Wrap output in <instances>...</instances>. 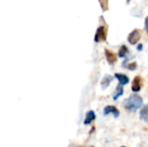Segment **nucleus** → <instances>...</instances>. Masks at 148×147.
<instances>
[{
    "instance_id": "nucleus-16",
    "label": "nucleus",
    "mask_w": 148,
    "mask_h": 147,
    "mask_svg": "<svg viewBox=\"0 0 148 147\" xmlns=\"http://www.w3.org/2000/svg\"><path fill=\"white\" fill-rule=\"evenodd\" d=\"M142 48H143V45H142L141 43H140V44L138 45V47H137V49L140 50V51H141V50H142Z\"/></svg>"
},
{
    "instance_id": "nucleus-19",
    "label": "nucleus",
    "mask_w": 148,
    "mask_h": 147,
    "mask_svg": "<svg viewBox=\"0 0 148 147\" xmlns=\"http://www.w3.org/2000/svg\"><path fill=\"white\" fill-rule=\"evenodd\" d=\"M121 147H126V146H121Z\"/></svg>"
},
{
    "instance_id": "nucleus-12",
    "label": "nucleus",
    "mask_w": 148,
    "mask_h": 147,
    "mask_svg": "<svg viewBox=\"0 0 148 147\" xmlns=\"http://www.w3.org/2000/svg\"><path fill=\"white\" fill-rule=\"evenodd\" d=\"M127 53H128V48L126 45H121L118 52V56L121 58H123L127 55Z\"/></svg>"
},
{
    "instance_id": "nucleus-7",
    "label": "nucleus",
    "mask_w": 148,
    "mask_h": 147,
    "mask_svg": "<svg viewBox=\"0 0 148 147\" xmlns=\"http://www.w3.org/2000/svg\"><path fill=\"white\" fill-rule=\"evenodd\" d=\"M114 80V77L112 76V75H106L104 77H103V79L101 80V88L104 90V89H106V88H108V86L110 85V83H111V81Z\"/></svg>"
},
{
    "instance_id": "nucleus-1",
    "label": "nucleus",
    "mask_w": 148,
    "mask_h": 147,
    "mask_svg": "<svg viewBox=\"0 0 148 147\" xmlns=\"http://www.w3.org/2000/svg\"><path fill=\"white\" fill-rule=\"evenodd\" d=\"M143 104V99L138 94H131L123 101V107L129 112H136Z\"/></svg>"
},
{
    "instance_id": "nucleus-9",
    "label": "nucleus",
    "mask_w": 148,
    "mask_h": 147,
    "mask_svg": "<svg viewBox=\"0 0 148 147\" xmlns=\"http://www.w3.org/2000/svg\"><path fill=\"white\" fill-rule=\"evenodd\" d=\"M95 120V112L93 110H90V111L87 112V113H86V117H85V120H84V125L85 126L89 125Z\"/></svg>"
},
{
    "instance_id": "nucleus-6",
    "label": "nucleus",
    "mask_w": 148,
    "mask_h": 147,
    "mask_svg": "<svg viewBox=\"0 0 148 147\" xmlns=\"http://www.w3.org/2000/svg\"><path fill=\"white\" fill-rule=\"evenodd\" d=\"M105 55H106V59L109 64H114L117 61L116 54L114 53L113 51L109 50L108 49H105Z\"/></svg>"
},
{
    "instance_id": "nucleus-5",
    "label": "nucleus",
    "mask_w": 148,
    "mask_h": 147,
    "mask_svg": "<svg viewBox=\"0 0 148 147\" xmlns=\"http://www.w3.org/2000/svg\"><path fill=\"white\" fill-rule=\"evenodd\" d=\"M110 113L113 114L114 118H118L120 116V111L118 110V108H116L114 106H106L103 110V114L107 116Z\"/></svg>"
},
{
    "instance_id": "nucleus-4",
    "label": "nucleus",
    "mask_w": 148,
    "mask_h": 147,
    "mask_svg": "<svg viewBox=\"0 0 148 147\" xmlns=\"http://www.w3.org/2000/svg\"><path fill=\"white\" fill-rule=\"evenodd\" d=\"M142 84H143L142 78L140 75L135 76L132 82V91H134V93L140 91V89L142 88Z\"/></svg>"
},
{
    "instance_id": "nucleus-8",
    "label": "nucleus",
    "mask_w": 148,
    "mask_h": 147,
    "mask_svg": "<svg viewBox=\"0 0 148 147\" xmlns=\"http://www.w3.org/2000/svg\"><path fill=\"white\" fill-rule=\"evenodd\" d=\"M114 77L119 81V84L124 86V85H127L128 82H129V78L126 75H123V74H120V73H116L114 75Z\"/></svg>"
},
{
    "instance_id": "nucleus-15",
    "label": "nucleus",
    "mask_w": 148,
    "mask_h": 147,
    "mask_svg": "<svg viewBox=\"0 0 148 147\" xmlns=\"http://www.w3.org/2000/svg\"><path fill=\"white\" fill-rule=\"evenodd\" d=\"M145 29L148 34V16L145 18Z\"/></svg>"
},
{
    "instance_id": "nucleus-3",
    "label": "nucleus",
    "mask_w": 148,
    "mask_h": 147,
    "mask_svg": "<svg viewBox=\"0 0 148 147\" xmlns=\"http://www.w3.org/2000/svg\"><path fill=\"white\" fill-rule=\"evenodd\" d=\"M141 37V30L139 29H134L127 36V41L130 44L135 45Z\"/></svg>"
},
{
    "instance_id": "nucleus-10",
    "label": "nucleus",
    "mask_w": 148,
    "mask_h": 147,
    "mask_svg": "<svg viewBox=\"0 0 148 147\" xmlns=\"http://www.w3.org/2000/svg\"><path fill=\"white\" fill-rule=\"evenodd\" d=\"M140 119L148 124V104L146 105L140 112Z\"/></svg>"
},
{
    "instance_id": "nucleus-13",
    "label": "nucleus",
    "mask_w": 148,
    "mask_h": 147,
    "mask_svg": "<svg viewBox=\"0 0 148 147\" xmlns=\"http://www.w3.org/2000/svg\"><path fill=\"white\" fill-rule=\"evenodd\" d=\"M127 68H128L129 70H135L137 68V63L135 62H132V63H129L127 67Z\"/></svg>"
},
{
    "instance_id": "nucleus-11",
    "label": "nucleus",
    "mask_w": 148,
    "mask_h": 147,
    "mask_svg": "<svg viewBox=\"0 0 148 147\" xmlns=\"http://www.w3.org/2000/svg\"><path fill=\"white\" fill-rule=\"evenodd\" d=\"M124 93V89H123V87L122 85L119 84L117 87H116V89H115V93L114 94V101H116L120 96H121Z\"/></svg>"
},
{
    "instance_id": "nucleus-17",
    "label": "nucleus",
    "mask_w": 148,
    "mask_h": 147,
    "mask_svg": "<svg viewBox=\"0 0 148 147\" xmlns=\"http://www.w3.org/2000/svg\"><path fill=\"white\" fill-rule=\"evenodd\" d=\"M129 2H130V0H127V3H128Z\"/></svg>"
},
{
    "instance_id": "nucleus-14",
    "label": "nucleus",
    "mask_w": 148,
    "mask_h": 147,
    "mask_svg": "<svg viewBox=\"0 0 148 147\" xmlns=\"http://www.w3.org/2000/svg\"><path fill=\"white\" fill-rule=\"evenodd\" d=\"M108 0H100V3H101V8L103 10H108Z\"/></svg>"
},
{
    "instance_id": "nucleus-18",
    "label": "nucleus",
    "mask_w": 148,
    "mask_h": 147,
    "mask_svg": "<svg viewBox=\"0 0 148 147\" xmlns=\"http://www.w3.org/2000/svg\"><path fill=\"white\" fill-rule=\"evenodd\" d=\"M80 147H84V146H80Z\"/></svg>"
},
{
    "instance_id": "nucleus-2",
    "label": "nucleus",
    "mask_w": 148,
    "mask_h": 147,
    "mask_svg": "<svg viewBox=\"0 0 148 147\" xmlns=\"http://www.w3.org/2000/svg\"><path fill=\"white\" fill-rule=\"evenodd\" d=\"M106 39H107V29L105 26L101 25L96 29L95 36V42H100L102 41H106Z\"/></svg>"
}]
</instances>
